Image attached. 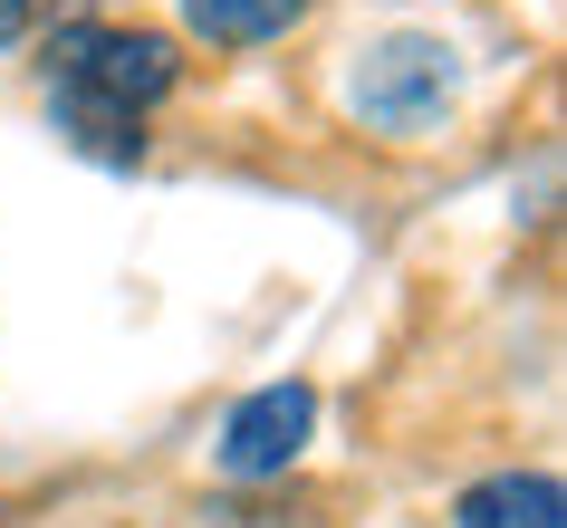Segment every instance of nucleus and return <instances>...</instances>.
Here are the masks:
<instances>
[{
  "label": "nucleus",
  "instance_id": "obj_2",
  "mask_svg": "<svg viewBox=\"0 0 567 528\" xmlns=\"http://www.w3.org/2000/svg\"><path fill=\"white\" fill-rule=\"evenodd\" d=\"M452 96H462V49L433 30H385L347 68V106L375 135H433L452 116Z\"/></svg>",
  "mask_w": 567,
  "mask_h": 528
},
{
  "label": "nucleus",
  "instance_id": "obj_1",
  "mask_svg": "<svg viewBox=\"0 0 567 528\" xmlns=\"http://www.w3.org/2000/svg\"><path fill=\"white\" fill-rule=\"evenodd\" d=\"M183 59L164 30H106V20H78V30L49 39V125L68 145L106 164V174H135L145 154V116L174 96Z\"/></svg>",
  "mask_w": 567,
  "mask_h": 528
},
{
  "label": "nucleus",
  "instance_id": "obj_4",
  "mask_svg": "<svg viewBox=\"0 0 567 528\" xmlns=\"http://www.w3.org/2000/svg\"><path fill=\"white\" fill-rule=\"evenodd\" d=\"M452 528H567V490L548 470H491L452 499Z\"/></svg>",
  "mask_w": 567,
  "mask_h": 528
},
{
  "label": "nucleus",
  "instance_id": "obj_3",
  "mask_svg": "<svg viewBox=\"0 0 567 528\" xmlns=\"http://www.w3.org/2000/svg\"><path fill=\"white\" fill-rule=\"evenodd\" d=\"M308 433H318V394H308L299 375L260 384V394H240L231 423H221V442H212V462L231 470V480H279V470L308 452Z\"/></svg>",
  "mask_w": 567,
  "mask_h": 528
},
{
  "label": "nucleus",
  "instance_id": "obj_5",
  "mask_svg": "<svg viewBox=\"0 0 567 528\" xmlns=\"http://www.w3.org/2000/svg\"><path fill=\"white\" fill-rule=\"evenodd\" d=\"M299 10L308 0H183V30L212 39V49H260V39H279Z\"/></svg>",
  "mask_w": 567,
  "mask_h": 528
},
{
  "label": "nucleus",
  "instance_id": "obj_6",
  "mask_svg": "<svg viewBox=\"0 0 567 528\" xmlns=\"http://www.w3.org/2000/svg\"><path fill=\"white\" fill-rule=\"evenodd\" d=\"M30 20H39V0H0V49H10V39L30 30Z\"/></svg>",
  "mask_w": 567,
  "mask_h": 528
}]
</instances>
